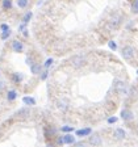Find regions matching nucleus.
Here are the masks:
<instances>
[{
    "mask_svg": "<svg viewBox=\"0 0 138 147\" xmlns=\"http://www.w3.org/2000/svg\"><path fill=\"white\" fill-rule=\"evenodd\" d=\"M113 137L116 138V139H124V138L126 137V131L124 130V129H120V127H117V129H114V131H113Z\"/></svg>",
    "mask_w": 138,
    "mask_h": 147,
    "instance_id": "nucleus-6",
    "label": "nucleus"
},
{
    "mask_svg": "<svg viewBox=\"0 0 138 147\" xmlns=\"http://www.w3.org/2000/svg\"><path fill=\"white\" fill-rule=\"evenodd\" d=\"M114 91H116L118 95L125 96V95H128L129 88L124 82H121V80H116V82H114Z\"/></svg>",
    "mask_w": 138,
    "mask_h": 147,
    "instance_id": "nucleus-2",
    "label": "nucleus"
},
{
    "mask_svg": "<svg viewBox=\"0 0 138 147\" xmlns=\"http://www.w3.org/2000/svg\"><path fill=\"white\" fill-rule=\"evenodd\" d=\"M22 102H24L25 105H30V107H32V105H34V104H36V100H34L33 97H29V96H25V97L22 98Z\"/></svg>",
    "mask_w": 138,
    "mask_h": 147,
    "instance_id": "nucleus-10",
    "label": "nucleus"
},
{
    "mask_svg": "<svg viewBox=\"0 0 138 147\" xmlns=\"http://www.w3.org/2000/svg\"><path fill=\"white\" fill-rule=\"evenodd\" d=\"M4 9H11L12 8V0H3V3H1Z\"/></svg>",
    "mask_w": 138,
    "mask_h": 147,
    "instance_id": "nucleus-16",
    "label": "nucleus"
},
{
    "mask_svg": "<svg viewBox=\"0 0 138 147\" xmlns=\"http://www.w3.org/2000/svg\"><path fill=\"white\" fill-rule=\"evenodd\" d=\"M108 47H109L110 50H116L117 49V43L114 42V41H109V42H108Z\"/></svg>",
    "mask_w": 138,
    "mask_h": 147,
    "instance_id": "nucleus-22",
    "label": "nucleus"
},
{
    "mask_svg": "<svg viewBox=\"0 0 138 147\" xmlns=\"http://www.w3.org/2000/svg\"><path fill=\"white\" fill-rule=\"evenodd\" d=\"M74 147H88V144H87L86 142H78V143L75 144Z\"/></svg>",
    "mask_w": 138,
    "mask_h": 147,
    "instance_id": "nucleus-25",
    "label": "nucleus"
},
{
    "mask_svg": "<svg viewBox=\"0 0 138 147\" xmlns=\"http://www.w3.org/2000/svg\"><path fill=\"white\" fill-rule=\"evenodd\" d=\"M33 17V13L32 12H26L25 13V16H24V18H22V22H25V24H28L29 22V20Z\"/></svg>",
    "mask_w": 138,
    "mask_h": 147,
    "instance_id": "nucleus-17",
    "label": "nucleus"
},
{
    "mask_svg": "<svg viewBox=\"0 0 138 147\" xmlns=\"http://www.w3.org/2000/svg\"><path fill=\"white\" fill-rule=\"evenodd\" d=\"M74 142H75V138H74L71 134H66V135H63L62 138L58 139L59 144H72Z\"/></svg>",
    "mask_w": 138,
    "mask_h": 147,
    "instance_id": "nucleus-5",
    "label": "nucleus"
},
{
    "mask_svg": "<svg viewBox=\"0 0 138 147\" xmlns=\"http://www.w3.org/2000/svg\"><path fill=\"white\" fill-rule=\"evenodd\" d=\"M12 79H13V82H16V83H20V82H21V80H22V75H21V74H13Z\"/></svg>",
    "mask_w": 138,
    "mask_h": 147,
    "instance_id": "nucleus-19",
    "label": "nucleus"
},
{
    "mask_svg": "<svg viewBox=\"0 0 138 147\" xmlns=\"http://www.w3.org/2000/svg\"><path fill=\"white\" fill-rule=\"evenodd\" d=\"M18 30H20V32H22V34H24L25 37L28 36V30H26V24H25V22H22V24L20 25V26H18Z\"/></svg>",
    "mask_w": 138,
    "mask_h": 147,
    "instance_id": "nucleus-18",
    "label": "nucleus"
},
{
    "mask_svg": "<svg viewBox=\"0 0 138 147\" xmlns=\"http://www.w3.org/2000/svg\"><path fill=\"white\" fill-rule=\"evenodd\" d=\"M70 62H71V66H72L74 68H80L87 63V59L84 55H74Z\"/></svg>",
    "mask_w": 138,
    "mask_h": 147,
    "instance_id": "nucleus-1",
    "label": "nucleus"
},
{
    "mask_svg": "<svg viewBox=\"0 0 138 147\" xmlns=\"http://www.w3.org/2000/svg\"><path fill=\"white\" fill-rule=\"evenodd\" d=\"M121 117H122V119H125V121H130V119H133V112H130V110H128V109H124L122 112H121Z\"/></svg>",
    "mask_w": 138,
    "mask_h": 147,
    "instance_id": "nucleus-8",
    "label": "nucleus"
},
{
    "mask_svg": "<svg viewBox=\"0 0 138 147\" xmlns=\"http://www.w3.org/2000/svg\"><path fill=\"white\" fill-rule=\"evenodd\" d=\"M17 114L18 116H21V117H26V116H29V110L28 109H21V110H18L17 112Z\"/></svg>",
    "mask_w": 138,
    "mask_h": 147,
    "instance_id": "nucleus-20",
    "label": "nucleus"
},
{
    "mask_svg": "<svg viewBox=\"0 0 138 147\" xmlns=\"http://www.w3.org/2000/svg\"><path fill=\"white\" fill-rule=\"evenodd\" d=\"M53 62H54V59H53V58H49V59H47V61L45 62V64H43V66H45V68H49L50 66L53 64Z\"/></svg>",
    "mask_w": 138,
    "mask_h": 147,
    "instance_id": "nucleus-24",
    "label": "nucleus"
},
{
    "mask_svg": "<svg viewBox=\"0 0 138 147\" xmlns=\"http://www.w3.org/2000/svg\"><path fill=\"white\" fill-rule=\"evenodd\" d=\"M114 122H117L116 117H110V118H108V123H114Z\"/></svg>",
    "mask_w": 138,
    "mask_h": 147,
    "instance_id": "nucleus-28",
    "label": "nucleus"
},
{
    "mask_svg": "<svg viewBox=\"0 0 138 147\" xmlns=\"http://www.w3.org/2000/svg\"><path fill=\"white\" fill-rule=\"evenodd\" d=\"M0 29H1V30H9V26L7 24H1V26H0Z\"/></svg>",
    "mask_w": 138,
    "mask_h": 147,
    "instance_id": "nucleus-29",
    "label": "nucleus"
},
{
    "mask_svg": "<svg viewBox=\"0 0 138 147\" xmlns=\"http://www.w3.org/2000/svg\"><path fill=\"white\" fill-rule=\"evenodd\" d=\"M3 88H4V83L0 82V89H3Z\"/></svg>",
    "mask_w": 138,
    "mask_h": 147,
    "instance_id": "nucleus-30",
    "label": "nucleus"
},
{
    "mask_svg": "<svg viewBox=\"0 0 138 147\" xmlns=\"http://www.w3.org/2000/svg\"><path fill=\"white\" fill-rule=\"evenodd\" d=\"M137 74H138V70H137Z\"/></svg>",
    "mask_w": 138,
    "mask_h": 147,
    "instance_id": "nucleus-32",
    "label": "nucleus"
},
{
    "mask_svg": "<svg viewBox=\"0 0 138 147\" xmlns=\"http://www.w3.org/2000/svg\"><path fill=\"white\" fill-rule=\"evenodd\" d=\"M72 130H74L72 126H63L62 127V131H72Z\"/></svg>",
    "mask_w": 138,
    "mask_h": 147,
    "instance_id": "nucleus-26",
    "label": "nucleus"
},
{
    "mask_svg": "<svg viewBox=\"0 0 138 147\" xmlns=\"http://www.w3.org/2000/svg\"><path fill=\"white\" fill-rule=\"evenodd\" d=\"M68 108V102L66 100H59L58 101V109L61 110H66Z\"/></svg>",
    "mask_w": 138,
    "mask_h": 147,
    "instance_id": "nucleus-12",
    "label": "nucleus"
},
{
    "mask_svg": "<svg viewBox=\"0 0 138 147\" xmlns=\"http://www.w3.org/2000/svg\"><path fill=\"white\" fill-rule=\"evenodd\" d=\"M28 4H29V0H17V5H18V8H21V9L26 8Z\"/></svg>",
    "mask_w": 138,
    "mask_h": 147,
    "instance_id": "nucleus-15",
    "label": "nucleus"
},
{
    "mask_svg": "<svg viewBox=\"0 0 138 147\" xmlns=\"http://www.w3.org/2000/svg\"><path fill=\"white\" fill-rule=\"evenodd\" d=\"M46 147H53V146H50V144H49V146H46Z\"/></svg>",
    "mask_w": 138,
    "mask_h": 147,
    "instance_id": "nucleus-31",
    "label": "nucleus"
},
{
    "mask_svg": "<svg viewBox=\"0 0 138 147\" xmlns=\"http://www.w3.org/2000/svg\"><path fill=\"white\" fill-rule=\"evenodd\" d=\"M16 97H17V92H16V91H9L8 95H7V98H8L9 101L16 100Z\"/></svg>",
    "mask_w": 138,
    "mask_h": 147,
    "instance_id": "nucleus-14",
    "label": "nucleus"
},
{
    "mask_svg": "<svg viewBox=\"0 0 138 147\" xmlns=\"http://www.w3.org/2000/svg\"><path fill=\"white\" fill-rule=\"evenodd\" d=\"M91 134V129L87 127V129H83V130H78L76 131V135L79 137H86V135H89Z\"/></svg>",
    "mask_w": 138,
    "mask_h": 147,
    "instance_id": "nucleus-11",
    "label": "nucleus"
},
{
    "mask_svg": "<svg viewBox=\"0 0 138 147\" xmlns=\"http://www.w3.org/2000/svg\"><path fill=\"white\" fill-rule=\"evenodd\" d=\"M120 24H121V17H120L118 15L113 16V17H112V20H110V26H112V28H117Z\"/></svg>",
    "mask_w": 138,
    "mask_h": 147,
    "instance_id": "nucleus-9",
    "label": "nucleus"
},
{
    "mask_svg": "<svg viewBox=\"0 0 138 147\" xmlns=\"http://www.w3.org/2000/svg\"><path fill=\"white\" fill-rule=\"evenodd\" d=\"M132 11L134 13H138V0H134L132 4Z\"/></svg>",
    "mask_w": 138,
    "mask_h": 147,
    "instance_id": "nucleus-21",
    "label": "nucleus"
},
{
    "mask_svg": "<svg viewBox=\"0 0 138 147\" xmlns=\"http://www.w3.org/2000/svg\"><path fill=\"white\" fill-rule=\"evenodd\" d=\"M12 50L15 53H21L22 50H24V45H22V42H20V41H13L12 42Z\"/></svg>",
    "mask_w": 138,
    "mask_h": 147,
    "instance_id": "nucleus-7",
    "label": "nucleus"
},
{
    "mask_svg": "<svg viewBox=\"0 0 138 147\" xmlns=\"http://www.w3.org/2000/svg\"><path fill=\"white\" fill-rule=\"evenodd\" d=\"M30 70L33 74H40L41 72V66L40 64H36V63H32L30 64Z\"/></svg>",
    "mask_w": 138,
    "mask_h": 147,
    "instance_id": "nucleus-13",
    "label": "nucleus"
},
{
    "mask_svg": "<svg viewBox=\"0 0 138 147\" xmlns=\"http://www.w3.org/2000/svg\"><path fill=\"white\" fill-rule=\"evenodd\" d=\"M47 75H49V72H47V70H46V71H43V72H42V75H41V79H42V80H46V78H47Z\"/></svg>",
    "mask_w": 138,
    "mask_h": 147,
    "instance_id": "nucleus-27",
    "label": "nucleus"
},
{
    "mask_svg": "<svg viewBox=\"0 0 138 147\" xmlns=\"http://www.w3.org/2000/svg\"><path fill=\"white\" fill-rule=\"evenodd\" d=\"M88 143L92 147H100L101 146V137L99 134H89Z\"/></svg>",
    "mask_w": 138,
    "mask_h": 147,
    "instance_id": "nucleus-4",
    "label": "nucleus"
},
{
    "mask_svg": "<svg viewBox=\"0 0 138 147\" xmlns=\"http://www.w3.org/2000/svg\"><path fill=\"white\" fill-rule=\"evenodd\" d=\"M9 36H11V29H9V30H4L3 33H1V38H3V40H7Z\"/></svg>",
    "mask_w": 138,
    "mask_h": 147,
    "instance_id": "nucleus-23",
    "label": "nucleus"
},
{
    "mask_svg": "<svg viewBox=\"0 0 138 147\" xmlns=\"http://www.w3.org/2000/svg\"><path fill=\"white\" fill-rule=\"evenodd\" d=\"M121 55H122V58L126 59V61H130V59L134 58L135 55V50L133 46H124L122 50H121Z\"/></svg>",
    "mask_w": 138,
    "mask_h": 147,
    "instance_id": "nucleus-3",
    "label": "nucleus"
}]
</instances>
